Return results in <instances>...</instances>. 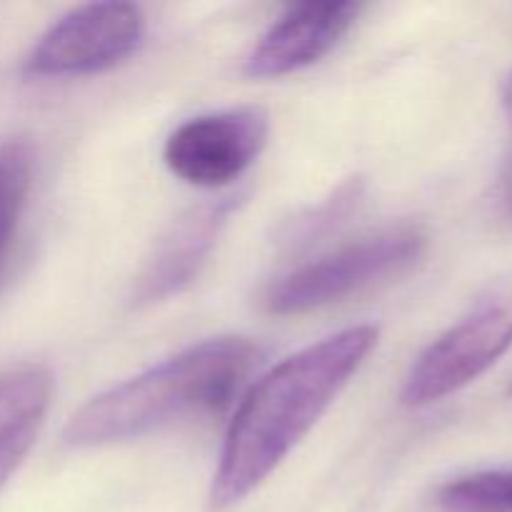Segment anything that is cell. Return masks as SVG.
I'll use <instances>...</instances> for the list:
<instances>
[{"instance_id":"9","label":"cell","mask_w":512,"mask_h":512,"mask_svg":"<svg viewBox=\"0 0 512 512\" xmlns=\"http://www.w3.org/2000/svg\"><path fill=\"white\" fill-rule=\"evenodd\" d=\"M48 365L23 363L0 370V490L33 450L53 405Z\"/></svg>"},{"instance_id":"7","label":"cell","mask_w":512,"mask_h":512,"mask_svg":"<svg viewBox=\"0 0 512 512\" xmlns=\"http://www.w3.org/2000/svg\"><path fill=\"white\" fill-rule=\"evenodd\" d=\"M358 3H300L290 5L255 43L245 58L248 78H285L320 63L333 53L358 23Z\"/></svg>"},{"instance_id":"11","label":"cell","mask_w":512,"mask_h":512,"mask_svg":"<svg viewBox=\"0 0 512 512\" xmlns=\"http://www.w3.org/2000/svg\"><path fill=\"white\" fill-rule=\"evenodd\" d=\"M448 512H512V468L465 475L440 490Z\"/></svg>"},{"instance_id":"10","label":"cell","mask_w":512,"mask_h":512,"mask_svg":"<svg viewBox=\"0 0 512 512\" xmlns=\"http://www.w3.org/2000/svg\"><path fill=\"white\" fill-rule=\"evenodd\" d=\"M33 185V148L23 138L0 143V270L8 260Z\"/></svg>"},{"instance_id":"1","label":"cell","mask_w":512,"mask_h":512,"mask_svg":"<svg viewBox=\"0 0 512 512\" xmlns=\"http://www.w3.org/2000/svg\"><path fill=\"white\" fill-rule=\"evenodd\" d=\"M375 325L345 328L260 375L225 433L208 510L228 512L255 493L318 425L378 345Z\"/></svg>"},{"instance_id":"4","label":"cell","mask_w":512,"mask_h":512,"mask_svg":"<svg viewBox=\"0 0 512 512\" xmlns=\"http://www.w3.org/2000/svg\"><path fill=\"white\" fill-rule=\"evenodd\" d=\"M512 348V280L485 290L423 350L400 390L405 408H428L488 373Z\"/></svg>"},{"instance_id":"8","label":"cell","mask_w":512,"mask_h":512,"mask_svg":"<svg viewBox=\"0 0 512 512\" xmlns=\"http://www.w3.org/2000/svg\"><path fill=\"white\" fill-rule=\"evenodd\" d=\"M233 198H225L220 203L203 205L198 210H190L173 230L163 245L158 248L155 258L150 260L145 273L140 275L135 285V303H160L180 290L188 288L203 265L208 263L220 233L228 225L233 213Z\"/></svg>"},{"instance_id":"5","label":"cell","mask_w":512,"mask_h":512,"mask_svg":"<svg viewBox=\"0 0 512 512\" xmlns=\"http://www.w3.org/2000/svg\"><path fill=\"white\" fill-rule=\"evenodd\" d=\"M145 15L133 3H88L50 25L25 58L33 78H83L105 73L138 53Z\"/></svg>"},{"instance_id":"6","label":"cell","mask_w":512,"mask_h":512,"mask_svg":"<svg viewBox=\"0 0 512 512\" xmlns=\"http://www.w3.org/2000/svg\"><path fill=\"white\" fill-rule=\"evenodd\" d=\"M268 135V113L253 105L198 115L168 135L163 160L183 183L208 190L225 188L260 158Z\"/></svg>"},{"instance_id":"2","label":"cell","mask_w":512,"mask_h":512,"mask_svg":"<svg viewBox=\"0 0 512 512\" xmlns=\"http://www.w3.org/2000/svg\"><path fill=\"white\" fill-rule=\"evenodd\" d=\"M260 348L248 338H210L90 398L65 425L70 448H105L143 438L193 415L233 403L258 368Z\"/></svg>"},{"instance_id":"12","label":"cell","mask_w":512,"mask_h":512,"mask_svg":"<svg viewBox=\"0 0 512 512\" xmlns=\"http://www.w3.org/2000/svg\"><path fill=\"white\" fill-rule=\"evenodd\" d=\"M500 100H503V110H505V115H508L510 123H512V70L508 75H505L503 88H500Z\"/></svg>"},{"instance_id":"3","label":"cell","mask_w":512,"mask_h":512,"mask_svg":"<svg viewBox=\"0 0 512 512\" xmlns=\"http://www.w3.org/2000/svg\"><path fill=\"white\" fill-rule=\"evenodd\" d=\"M425 250L428 233L420 225H393L290 270L265 290L260 303L278 318L313 313L408 273Z\"/></svg>"}]
</instances>
